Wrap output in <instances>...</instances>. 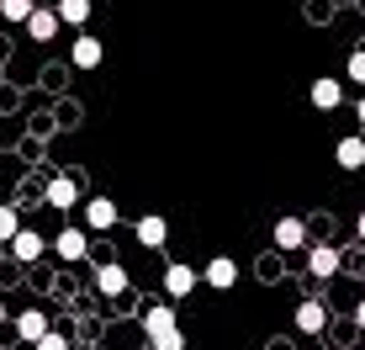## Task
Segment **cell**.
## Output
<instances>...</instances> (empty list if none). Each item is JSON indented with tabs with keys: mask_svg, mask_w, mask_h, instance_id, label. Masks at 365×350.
Returning a JSON list of instances; mask_svg holds the SVG:
<instances>
[{
	"mask_svg": "<svg viewBox=\"0 0 365 350\" xmlns=\"http://www.w3.org/2000/svg\"><path fill=\"white\" fill-rule=\"evenodd\" d=\"M143 334H148V345L154 350H185V334H180V324H175V303H154L143 314Z\"/></svg>",
	"mask_w": 365,
	"mask_h": 350,
	"instance_id": "cell-1",
	"label": "cell"
},
{
	"mask_svg": "<svg viewBox=\"0 0 365 350\" xmlns=\"http://www.w3.org/2000/svg\"><path fill=\"white\" fill-rule=\"evenodd\" d=\"M21 27H27V37H32V43H53L64 21H58V11H53V6H32V16L21 21Z\"/></svg>",
	"mask_w": 365,
	"mask_h": 350,
	"instance_id": "cell-2",
	"label": "cell"
},
{
	"mask_svg": "<svg viewBox=\"0 0 365 350\" xmlns=\"http://www.w3.org/2000/svg\"><path fill=\"white\" fill-rule=\"evenodd\" d=\"M201 281H207L212 292H233V286H238V260L212 255V260H207V271H201Z\"/></svg>",
	"mask_w": 365,
	"mask_h": 350,
	"instance_id": "cell-3",
	"label": "cell"
},
{
	"mask_svg": "<svg viewBox=\"0 0 365 350\" xmlns=\"http://www.w3.org/2000/svg\"><path fill=\"white\" fill-rule=\"evenodd\" d=\"M74 196H80V175H53V181L43 186V202H48V207H58V212H69V207H74Z\"/></svg>",
	"mask_w": 365,
	"mask_h": 350,
	"instance_id": "cell-4",
	"label": "cell"
},
{
	"mask_svg": "<svg viewBox=\"0 0 365 350\" xmlns=\"http://www.w3.org/2000/svg\"><path fill=\"white\" fill-rule=\"evenodd\" d=\"M96 292H101V297H122V292H128V266L101 260V266H96Z\"/></svg>",
	"mask_w": 365,
	"mask_h": 350,
	"instance_id": "cell-5",
	"label": "cell"
},
{
	"mask_svg": "<svg viewBox=\"0 0 365 350\" xmlns=\"http://www.w3.org/2000/svg\"><path fill=\"white\" fill-rule=\"evenodd\" d=\"M297 329L302 334H323V329H329V303H318V297L297 303Z\"/></svg>",
	"mask_w": 365,
	"mask_h": 350,
	"instance_id": "cell-6",
	"label": "cell"
},
{
	"mask_svg": "<svg viewBox=\"0 0 365 350\" xmlns=\"http://www.w3.org/2000/svg\"><path fill=\"white\" fill-rule=\"evenodd\" d=\"M85 223H91L96 234L117 229V202H111V196H91V202H85Z\"/></svg>",
	"mask_w": 365,
	"mask_h": 350,
	"instance_id": "cell-7",
	"label": "cell"
},
{
	"mask_svg": "<svg viewBox=\"0 0 365 350\" xmlns=\"http://www.w3.org/2000/svg\"><path fill=\"white\" fill-rule=\"evenodd\" d=\"M69 64L74 69H101V37L80 32V37H74V48H69Z\"/></svg>",
	"mask_w": 365,
	"mask_h": 350,
	"instance_id": "cell-8",
	"label": "cell"
},
{
	"mask_svg": "<svg viewBox=\"0 0 365 350\" xmlns=\"http://www.w3.org/2000/svg\"><path fill=\"white\" fill-rule=\"evenodd\" d=\"M53 249H58V260H85V255H91V234H85V229H64L53 239Z\"/></svg>",
	"mask_w": 365,
	"mask_h": 350,
	"instance_id": "cell-9",
	"label": "cell"
},
{
	"mask_svg": "<svg viewBox=\"0 0 365 350\" xmlns=\"http://www.w3.org/2000/svg\"><path fill=\"white\" fill-rule=\"evenodd\" d=\"M165 239H170V223L159 218V212L138 218V244H143V249H165Z\"/></svg>",
	"mask_w": 365,
	"mask_h": 350,
	"instance_id": "cell-10",
	"label": "cell"
},
{
	"mask_svg": "<svg viewBox=\"0 0 365 350\" xmlns=\"http://www.w3.org/2000/svg\"><path fill=\"white\" fill-rule=\"evenodd\" d=\"M275 249H307V223L302 218H281L275 223Z\"/></svg>",
	"mask_w": 365,
	"mask_h": 350,
	"instance_id": "cell-11",
	"label": "cell"
},
{
	"mask_svg": "<svg viewBox=\"0 0 365 350\" xmlns=\"http://www.w3.org/2000/svg\"><path fill=\"white\" fill-rule=\"evenodd\" d=\"M48 329H53V324H48V314H43V308H27V314H16V334H21L27 345H37Z\"/></svg>",
	"mask_w": 365,
	"mask_h": 350,
	"instance_id": "cell-12",
	"label": "cell"
},
{
	"mask_svg": "<svg viewBox=\"0 0 365 350\" xmlns=\"http://www.w3.org/2000/svg\"><path fill=\"white\" fill-rule=\"evenodd\" d=\"M43 249H48V239H43V234H32V229H16V239H11V255L27 260V266L43 255Z\"/></svg>",
	"mask_w": 365,
	"mask_h": 350,
	"instance_id": "cell-13",
	"label": "cell"
},
{
	"mask_svg": "<svg viewBox=\"0 0 365 350\" xmlns=\"http://www.w3.org/2000/svg\"><path fill=\"white\" fill-rule=\"evenodd\" d=\"M334 159H339V170H365V139L349 133V139L334 149Z\"/></svg>",
	"mask_w": 365,
	"mask_h": 350,
	"instance_id": "cell-14",
	"label": "cell"
},
{
	"mask_svg": "<svg viewBox=\"0 0 365 350\" xmlns=\"http://www.w3.org/2000/svg\"><path fill=\"white\" fill-rule=\"evenodd\" d=\"M339 101H344V85H339V80H329V74L312 80V106H318V111H334Z\"/></svg>",
	"mask_w": 365,
	"mask_h": 350,
	"instance_id": "cell-15",
	"label": "cell"
},
{
	"mask_svg": "<svg viewBox=\"0 0 365 350\" xmlns=\"http://www.w3.org/2000/svg\"><path fill=\"white\" fill-rule=\"evenodd\" d=\"M191 286H196V266H180V260H175V266L165 271V292L170 297H185Z\"/></svg>",
	"mask_w": 365,
	"mask_h": 350,
	"instance_id": "cell-16",
	"label": "cell"
},
{
	"mask_svg": "<svg viewBox=\"0 0 365 350\" xmlns=\"http://www.w3.org/2000/svg\"><path fill=\"white\" fill-rule=\"evenodd\" d=\"M307 271H312V276H334V271H339V249L312 244V249H307Z\"/></svg>",
	"mask_w": 365,
	"mask_h": 350,
	"instance_id": "cell-17",
	"label": "cell"
},
{
	"mask_svg": "<svg viewBox=\"0 0 365 350\" xmlns=\"http://www.w3.org/2000/svg\"><path fill=\"white\" fill-rule=\"evenodd\" d=\"M58 21H64V27H85V21H91V0H58Z\"/></svg>",
	"mask_w": 365,
	"mask_h": 350,
	"instance_id": "cell-18",
	"label": "cell"
},
{
	"mask_svg": "<svg viewBox=\"0 0 365 350\" xmlns=\"http://www.w3.org/2000/svg\"><path fill=\"white\" fill-rule=\"evenodd\" d=\"M37 0H0V21H27Z\"/></svg>",
	"mask_w": 365,
	"mask_h": 350,
	"instance_id": "cell-19",
	"label": "cell"
},
{
	"mask_svg": "<svg viewBox=\"0 0 365 350\" xmlns=\"http://www.w3.org/2000/svg\"><path fill=\"white\" fill-rule=\"evenodd\" d=\"M16 229H21V212L0 202V244H11V239H16Z\"/></svg>",
	"mask_w": 365,
	"mask_h": 350,
	"instance_id": "cell-20",
	"label": "cell"
},
{
	"mask_svg": "<svg viewBox=\"0 0 365 350\" xmlns=\"http://www.w3.org/2000/svg\"><path fill=\"white\" fill-rule=\"evenodd\" d=\"M349 80L365 85V48H355V54H349Z\"/></svg>",
	"mask_w": 365,
	"mask_h": 350,
	"instance_id": "cell-21",
	"label": "cell"
},
{
	"mask_svg": "<svg viewBox=\"0 0 365 350\" xmlns=\"http://www.w3.org/2000/svg\"><path fill=\"white\" fill-rule=\"evenodd\" d=\"M37 350H74V345H69V340H64V334H58V329H48L43 340H37Z\"/></svg>",
	"mask_w": 365,
	"mask_h": 350,
	"instance_id": "cell-22",
	"label": "cell"
},
{
	"mask_svg": "<svg viewBox=\"0 0 365 350\" xmlns=\"http://www.w3.org/2000/svg\"><path fill=\"white\" fill-rule=\"evenodd\" d=\"M355 234H360V244H365V212H360V218H355Z\"/></svg>",
	"mask_w": 365,
	"mask_h": 350,
	"instance_id": "cell-23",
	"label": "cell"
},
{
	"mask_svg": "<svg viewBox=\"0 0 365 350\" xmlns=\"http://www.w3.org/2000/svg\"><path fill=\"white\" fill-rule=\"evenodd\" d=\"M355 324H360V329H365V303H360V308H355Z\"/></svg>",
	"mask_w": 365,
	"mask_h": 350,
	"instance_id": "cell-24",
	"label": "cell"
},
{
	"mask_svg": "<svg viewBox=\"0 0 365 350\" xmlns=\"http://www.w3.org/2000/svg\"><path fill=\"white\" fill-rule=\"evenodd\" d=\"M355 111H360V122H365V96H360V101H355Z\"/></svg>",
	"mask_w": 365,
	"mask_h": 350,
	"instance_id": "cell-25",
	"label": "cell"
},
{
	"mask_svg": "<svg viewBox=\"0 0 365 350\" xmlns=\"http://www.w3.org/2000/svg\"><path fill=\"white\" fill-rule=\"evenodd\" d=\"M0 324H11V314H6V303H0Z\"/></svg>",
	"mask_w": 365,
	"mask_h": 350,
	"instance_id": "cell-26",
	"label": "cell"
},
{
	"mask_svg": "<svg viewBox=\"0 0 365 350\" xmlns=\"http://www.w3.org/2000/svg\"><path fill=\"white\" fill-rule=\"evenodd\" d=\"M74 350H101V345H74Z\"/></svg>",
	"mask_w": 365,
	"mask_h": 350,
	"instance_id": "cell-27",
	"label": "cell"
},
{
	"mask_svg": "<svg viewBox=\"0 0 365 350\" xmlns=\"http://www.w3.org/2000/svg\"><path fill=\"white\" fill-rule=\"evenodd\" d=\"M138 350H154V345H138Z\"/></svg>",
	"mask_w": 365,
	"mask_h": 350,
	"instance_id": "cell-28",
	"label": "cell"
}]
</instances>
